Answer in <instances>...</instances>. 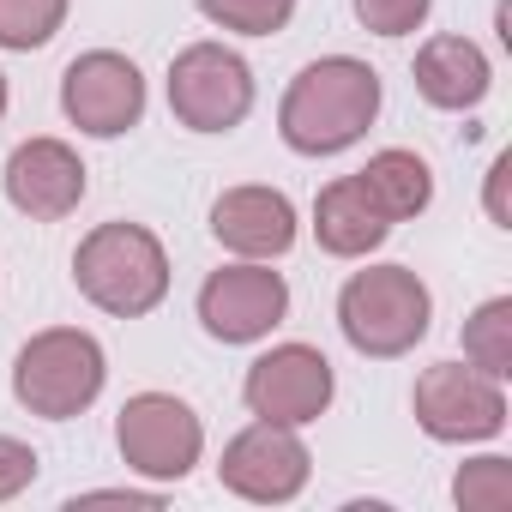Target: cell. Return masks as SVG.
Instances as JSON below:
<instances>
[{
	"instance_id": "obj_1",
	"label": "cell",
	"mask_w": 512,
	"mask_h": 512,
	"mask_svg": "<svg viewBox=\"0 0 512 512\" xmlns=\"http://www.w3.org/2000/svg\"><path fill=\"white\" fill-rule=\"evenodd\" d=\"M374 115H380V73L356 55H326L290 79L278 133L302 157H338L374 127Z\"/></svg>"
},
{
	"instance_id": "obj_2",
	"label": "cell",
	"mask_w": 512,
	"mask_h": 512,
	"mask_svg": "<svg viewBox=\"0 0 512 512\" xmlns=\"http://www.w3.org/2000/svg\"><path fill=\"white\" fill-rule=\"evenodd\" d=\"M73 284L91 308L139 320L169 296V253L145 223H97L73 253Z\"/></svg>"
},
{
	"instance_id": "obj_3",
	"label": "cell",
	"mask_w": 512,
	"mask_h": 512,
	"mask_svg": "<svg viewBox=\"0 0 512 512\" xmlns=\"http://www.w3.org/2000/svg\"><path fill=\"white\" fill-rule=\"evenodd\" d=\"M428 320H434V302L410 266H368L338 296V326H344L350 350L374 356V362L410 356L428 338Z\"/></svg>"
},
{
	"instance_id": "obj_4",
	"label": "cell",
	"mask_w": 512,
	"mask_h": 512,
	"mask_svg": "<svg viewBox=\"0 0 512 512\" xmlns=\"http://www.w3.org/2000/svg\"><path fill=\"white\" fill-rule=\"evenodd\" d=\"M109 380V362H103V344L79 326H49L37 332L19 362H13V398L43 416V422H73L97 404Z\"/></svg>"
},
{
	"instance_id": "obj_5",
	"label": "cell",
	"mask_w": 512,
	"mask_h": 512,
	"mask_svg": "<svg viewBox=\"0 0 512 512\" xmlns=\"http://www.w3.org/2000/svg\"><path fill=\"white\" fill-rule=\"evenodd\" d=\"M169 109L193 133H229L253 109V73L223 43H193L169 61Z\"/></svg>"
},
{
	"instance_id": "obj_6",
	"label": "cell",
	"mask_w": 512,
	"mask_h": 512,
	"mask_svg": "<svg viewBox=\"0 0 512 512\" xmlns=\"http://www.w3.org/2000/svg\"><path fill=\"white\" fill-rule=\"evenodd\" d=\"M115 446H121L127 470H139L151 482H181L205 452V428L175 392H139L115 416Z\"/></svg>"
},
{
	"instance_id": "obj_7",
	"label": "cell",
	"mask_w": 512,
	"mask_h": 512,
	"mask_svg": "<svg viewBox=\"0 0 512 512\" xmlns=\"http://www.w3.org/2000/svg\"><path fill=\"white\" fill-rule=\"evenodd\" d=\"M61 109L79 133L121 139L145 115V73L115 49H91L61 73Z\"/></svg>"
},
{
	"instance_id": "obj_8",
	"label": "cell",
	"mask_w": 512,
	"mask_h": 512,
	"mask_svg": "<svg viewBox=\"0 0 512 512\" xmlns=\"http://www.w3.org/2000/svg\"><path fill=\"white\" fill-rule=\"evenodd\" d=\"M416 422L428 440L464 446V440H494L506 428V398L500 380L464 368V362H440L416 380Z\"/></svg>"
},
{
	"instance_id": "obj_9",
	"label": "cell",
	"mask_w": 512,
	"mask_h": 512,
	"mask_svg": "<svg viewBox=\"0 0 512 512\" xmlns=\"http://www.w3.org/2000/svg\"><path fill=\"white\" fill-rule=\"evenodd\" d=\"M241 398L260 422H284V428L320 422L332 404V362L314 344H278L247 368Z\"/></svg>"
},
{
	"instance_id": "obj_10",
	"label": "cell",
	"mask_w": 512,
	"mask_h": 512,
	"mask_svg": "<svg viewBox=\"0 0 512 512\" xmlns=\"http://www.w3.org/2000/svg\"><path fill=\"white\" fill-rule=\"evenodd\" d=\"M308 470H314V458L296 440V428H284V422H253V428H241L223 446V464H217L223 488L241 494V500H253V506L296 500L308 488Z\"/></svg>"
},
{
	"instance_id": "obj_11",
	"label": "cell",
	"mask_w": 512,
	"mask_h": 512,
	"mask_svg": "<svg viewBox=\"0 0 512 512\" xmlns=\"http://www.w3.org/2000/svg\"><path fill=\"white\" fill-rule=\"evenodd\" d=\"M290 314V284L272 266H223L199 284V326L217 344H253Z\"/></svg>"
},
{
	"instance_id": "obj_12",
	"label": "cell",
	"mask_w": 512,
	"mask_h": 512,
	"mask_svg": "<svg viewBox=\"0 0 512 512\" xmlns=\"http://www.w3.org/2000/svg\"><path fill=\"white\" fill-rule=\"evenodd\" d=\"M7 199L25 217H37V223H61L85 199V163H79V151L67 139H25L7 157Z\"/></svg>"
},
{
	"instance_id": "obj_13",
	"label": "cell",
	"mask_w": 512,
	"mask_h": 512,
	"mask_svg": "<svg viewBox=\"0 0 512 512\" xmlns=\"http://www.w3.org/2000/svg\"><path fill=\"white\" fill-rule=\"evenodd\" d=\"M211 235L241 260H278L296 247V205L278 187H229L211 205Z\"/></svg>"
},
{
	"instance_id": "obj_14",
	"label": "cell",
	"mask_w": 512,
	"mask_h": 512,
	"mask_svg": "<svg viewBox=\"0 0 512 512\" xmlns=\"http://www.w3.org/2000/svg\"><path fill=\"white\" fill-rule=\"evenodd\" d=\"M314 235H320V247L332 260H362V253H374L392 235V217L368 199L362 175H338L314 199Z\"/></svg>"
},
{
	"instance_id": "obj_15",
	"label": "cell",
	"mask_w": 512,
	"mask_h": 512,
	"mask_svg": "<svg viewBox=\"0 0 512 512\" xmlns=\"http://www.w3.org/2000/svg\"><path fill=\"white\" fill-rule=\"evenodd\" d=\"M488 85H494L488 55L470 37H428L422 43V55H416L422 103H434V109H476L488 97Z\"/></svg>"
},
{
	"instance_id": "obj_16",
	"label": "cell",
	"mask_w": 512,
	"mask_h": 512,
	"mask_svg": "<svg viewBox=\"0 0 512 512\" xmlns=\"http://www.w3.org/2000/svg\"><path fill=\"white\" fill-rule=\"evenodd\" d=\"M362 175V187H368V199L392 217V223H404V217H422L428 211V199H434V175H428V163L416 157V151H374L368 157V169H356Z\"/></svg>"
},
{
	"instance_id": "obj_17",
	"label": "cell",
	"mask_w": 512,
	"mask_h": 512,
	"mask_svg": "<svg viewBox=\"0 0 512 512\" xmlns=\"http://www.w3.org/2000/svg\"><path fill=\"white\" fill-rule=\"evenodd\" d=\"M464 362L488 380L512 374V296H494L464 320Z\"/></svg>"
},
{
	"instance_id": "obj_18",
	"label": "cell",
	"mask_w": 512,
	"mask_h": 512,
	"mask_svg": "<svg viewBox=\"0 0 512 512\" xmlns=\"http://www.w3.org/2000/svg\"><path fill=\"white\" fill-rule=\"evenodd\" d=\"M67 25V0H0V49H43Z\"/></svg>"
},
{
	"instance_id": "obj_19",
	"label": "cell",
	"mask_w": 512,
	"mask_h": 512,
	"mask_svg": "<svg viewBox=\"0 0 512 512\" xmlns=\"http://www.w3.org/2000/svg\"><path fill=\"white\" fill-rule=\"evenodd\" d=\"M199 13L241 37H272L296 19V0H199Z\"/></svg>"
},
{
	"instance_id": "obj_20",
	"label": "cell",
	"mask_w": 512,
	"mask_h": 512,
	"mask_svg": "<svg viewBox=\"0 0 512 512\" xmlns=\"http://www.w3.org/2000/svg\"><path fill=\"white\" fill-rule=\"evenodd\" d=\"M452 500L464 512H512V464L506 458H476L458 470Z\"/></svg>"
},
{
	"instance_id": "obj_21",
	"label": "cell",
	"mask_w": 512,
	"mask_h": 512,
	"mask_svg": "<svg viewBox=\"0 0 512 512\" xmlns=\"http://www.w3.org/2000/svg\"><path fill=\"white\" fill-rule=\"evenodd\" d=\"M350 7H356L362 31H374V37H410L428 19L434 0H350Z\"/></svg>"
},
{
	"instance_id": "obj_22",
	"label": "cell",
	"mask_w": 512,
	"mask_h": 512,
	"mask_svg": "<svg viewBox=\"0 0 512 512\" xmlns=\"http://www.w3.org/2000/svg\"><path fill=\"white\" fill-rule=\"evenodd\" d=\"M37 482V452L13 434H0V500H13Z\"/></svg>"
},
{
	"instance_id": "obj_23",
	"label": "cell",
	"mask_w": 512,
	"mask_h": 512,
	"mask_svg": "<svg viewBox=\"0 0 512 512\" xmlns=\"http://www.w3.org/2000/svg\"><path fill=\"white\" fill-rule=\"evenodd\" d=\"M73 506H163L157 494H133V488H103V494H79Z\"/></svg>"
},
{
	"instance_id": "obj_24",
	"label": "cell",
	"mask_w": 512,
	"mask_h": 512,
	"mask_svg": "<svg viewBox=\"0 0 512 512\" xmlns=\"http://www.w3.org/2000/svg\"><path fill=\"white\" fill-rule=\"evenodd\" d=\"M0 115H7V73H0Z\"/></svg>"
}]
</instances>
